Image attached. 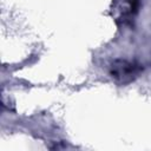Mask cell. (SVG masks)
<instances>
[{
    "instance_id": "6da1fadb",
    "label": "cell",
    "mask_w": 151,
    "mask_h": 151,
    "mask_svg": "<svg viewBox=\"0 0 151 151\" xmlns=\"http://www.w3.org/2000/svg\"><path fill=\"white\" fill-rule=\"evenodd\" d=\"M140 66L127 61V60H116L111 66V74L118 81L125 84L133 80L140 72Z\"/></svg>"
}]
</instances>
